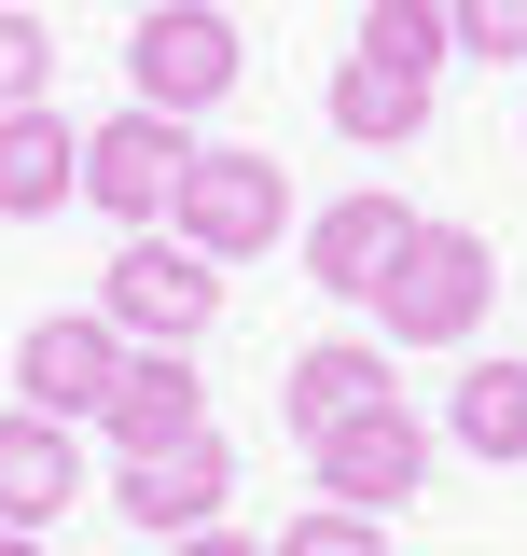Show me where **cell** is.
<instances>
[{
    "label": "cell",
    "instance_id": "obj_9",
    "mask_svg": "<svg viewBox=\"0 0 527 556\" xmlns=\"http://www.w3.org/2000/svg\"><path fill=\"white\" fill-rule=\"evenodd\" d=\"M306 459H320V501L389 515V501H416V473H430V431H416L402 404H375V417H347V431H320Z\"/></svg>",
    "mask_w": 527,
    "mask_h": 556
},
{
    "label": "cell",
    "instance_id": "obj_1",
    "mask_svg": "<svg viewBox=\"0 0 527 556\" xmlns=\"http://www.w3.org/2000/svg\"><path fill=\"white\" fill-rule=\"evenodd\" d=\"M486 292H500V251L472 237V223H402V251L375 265V320H389V348H472L486 334Z\"/></svg>",
    "mask_w": 527,
    "mask_h": 556
},
{
    "label": "cell",
    "instance_id": "obj_5",
    "mask_svg": "<svg viewBox=\"0 0 527 556\" xmlns=\"http://www.w3.org/2000/svg\"><path fill=\"white\" fill-rule=\"evenodd\" d=\"M278 223H292L278 153H195V167H181V208H167V237H195L208 265H250Z\"/></svg>",
    "mask_w": 527,
    "mask_h": 556
},
{
    "label": "cell",
    "instance_id": "obj_14",
    "mask_svg": "<svg viewBox=\"0 0 527 556\" xmlns=\"http://www.w3.org/2000/svg\"><path fill=\"white\" fill-rule=\"evenodd\" d=\"M402 223H416L402 195H333L320 223H306V278H320V292H375V265L402 251Z\"/></svg>",
    "mask_w": 527,
    "mask_h": 556
},
{
    "label": "cell",
    "instance_id": "obj_3",
    "mask_svg": "<svg viewBox=\"0 0 527 556\" xmlns=\"http://www.w3.org/2000/svg\"><path fill=\"white\" fill-rule=\"evenodd\" d=\"M236 70H250V42L208 14V0H153L139 14V42H126V84H139V112H222L236 98Z\"/></svg>",
    "mask_w": 527,
    "mask_h": 556
},
{
    "label": "cell",
    "instance_id": "obj_13",
    "mask_svg": "<svg viewBox=\"0 0 527 556\" xmlns=\"http://www.w3.org/2000/svg\"><path fill=\"white\" fill-rule=\"evenodd\" d=\"M416 126H430V70H402V56H347V70H333V139L402 153Z\"/></svg>",
    "mask_w": 527,
    "mask_h": 556
},
{
    "label": "cell",
    "instance_id": "obj_12",
    "mask_svg": "<svg viewBox=\"0 0 527 556\" xmlns=\"http://www.w3.org/2000/svg\"><path fill=\"white\" fill-rule=\"evenodd\" d=\"M83 195V139H69V112L42 98V112H0V223H42V208Z\"/></svg>",
    "mask_w": 527,
    "mask_h": 556
},
{
    "label": "cell",
    "instance_id": "obj_4",
    "mask_svg": "<svg viewBox=\"0 0 527 556\" xmlns=\"http://www.w3.org/2000/svg\"><path fill=\"white\" fill-rule=\"evenodd\" d=\"M181 167H195V126H181V112H112V126H83V195L112 208V223H167V208H181Z\"/></svg>",
    "mask_w": 527,
    "mask_h": 556
},
{
    "label": "cell",
    "instance_id": "obj_16",
    "mask_svg": "<svg viewBox=\"0 0 527 556\" xmlns=\"http://www.w3.org/2000/svg\"><path fill=\"white\" fill-rule=\"evenodd\" d=\"M361 56H402V70H430V84H445L459 28H445V0H375V14H361Z\"/></svg>",
    "mask_w": 527,
    "mask_h": 556
},
{
    "label": "cell",
    "instance_id": "obj_18",
    "mask_svg": "<svg viewBox=\"0 0 527 556\" xmlns=\"http://www.w3.org/2000/svg\"><path fill=\"white\" fill-rule=\"evenodd\" d=\"M264 556H389V529H375V515H347V501H320V515H292Z\"/></svg>",
    "mask_w": 527,
    "mask_h": 556
},
{
    "label": "cell",
    "instance_id": "obj_21",
    "mask_svg": "<svg viewBox=\"0 0 527 556\" xmlns=\"http://www.w3.org/2000/svg\"><path fill=\"white\" fill-rule=\"evenodd\" d=\"M0 556H42V529H0Z\"/></svg>",
    "mask_w": 527,
    "mask_h": 556
},
{
    "label": "cell",
    "instance_id": "obj_8",
    "mask_svg": "<svg viewBox=\"0 0 527 556\" xmlns=\"http://www.w3.org/2000/svg\"><path fill=\"white\" fill-rule=\"evenodd\" d=\"M112 459H167V445H195L208 431V390H195V348H126V376H112Z\"/></svg>",
    "mask_w": 527,
    "mask_h": 556
},
{
    "label": "cell",
    "instance_id": "obj_11",
    "mask_svg": "<svg viewBox=\"0 0 527 556\" xmlns=\"http://www.w3.org/2000/svg\"><path fill=\"white\" fill-rule=\"evenodd\" d=\"M69 501H83V445H69V417H0V529H56Z\"/></svg>",
    "mask_w": 527,
    "mask_h": 556
},
{
    "label": "cell",
    "instance_id": "obj_20",
    "mask_svg": "<svg viewBox=\"0 0 527 556\" xmlns=\"http://www.w3.org/2000/svg\"><path fill=\"white\" fill-rule=\"evenodd\" d=\"M167 556H264V543H236V529H195V543H167Z\"/></svg>",
    "mask_w": 527,
    "mask_h": 556
},
{
    "label": "cell",
    "instance_id": "obj_2",
    "mask_svg": "<svg viewBox=\"0 0 527 556\" xmlns=\"http://www.w3.org/2000/svg\"><path fill=\"white\" fill-rule=\"evenodd\" d=\"M98 320H112L126 348H195L208 320H222V265H208L195 237L139 223L126 251H112V278H98Z\"/></svg>",
    "mask_w": 527,
    "mask_h": 556
},
{
    "label": "cell",
    "instance_id": "obj_17",
    "mask_svg": "<svg viewBox=\"0 0 527 556\" xmlns=\"http://www.w3.org/2000/svg\"><path fill=\"white\" fill-rule=\"evenodd\" d=\"M42 84H56V28L0 0V112H42Z\"/></svg>",
    "mask_w": 527,
    "mask_h": 556
},
{
    "label": "cell",
    "instance_id": "obj_6",
    "mask_svg": "<svg viewBox=\"0 0 527 556\" xmlns=\"http://www.w3.org/2000/svg\"><path fill=\"white\" fill-rule=\"evenodd\" d=\"M112 376H126V334L98 320V306H56V320H28L14 334V390H28V417H83L112 404Z\"/></svg>",
    "mask_w": 527,
    "mask_h": 556
},
{
    "label": "cell",
    "instance_id": "obj_15",
    "mask_svg": "<svg viewBox=\"0 0 527 556\" xmlns=\"http://www.w3.org/2000/svg\"><path fill=\"white\" fill-rule=\"evenodd\" d=\"M445 431H459L472 459H527V362H472L459 404H445Z\"/></svg>",
    "mask_w": 527,
    "mask_h": 556
},
{
    "label": "cell",
    "instance_id": "obj_10",
    "mask_svg": "<svg viewBox=\"0 0 527 556\" xmlns=\"http://www.w3.org/2000/svg\"><path fill=\"white\" fill-rule=\"evenodd\" d=\"M375 404H402V362L375 334H320V348H292V376H278V417L320 445V431H347V417H375Z\"/></svg>",
    "mask_w": 527,
    "mask_h": 556
},
{
    "label": "cell",
    "instance_id": "obj_7",
    "mask_svg": "<svg viewBox=\"0 0 527 556\" xmlns=\"http://www.w3.org/2000/svg\"><path fill=\"white\" fill-rule=\"evenodd\" d=\"M222 501H236V445H222V431H195V445H167V459H126V473H112V515L153 529V543L222 529Z\"/></svg>",
    "mask_w": 527,
    "mask_h": 556
},
{
    "label": "cell",
    "instance_id": "obj_19",
    "mask_svg": "<svg viewBox=\"0 0 527 556\" xmlns=\"http://www.w3.org/2000/svg\"><path fill=\"white\" fill-rule=\"evenodd\" d=\"M445 28H459V56H527V0H445Z\"/></svg>",
    "mask_w": 527,
    "mask_h": 556
}]
</instances>
